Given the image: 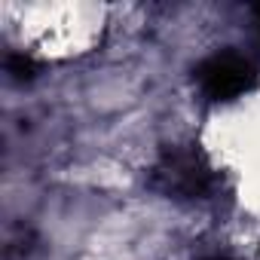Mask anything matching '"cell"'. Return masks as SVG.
Masks as SVG:
<instances>
[{
    "label": "cell",
    "instance_id": "1",
    "mask_svg": "<svg viewBox=\"0 0 260 260\" xmlns=\"http://www.w3.org/2000/svg\"><path fill=\"white\" fill-rule=\"evenodd\" d=\"M153 184L172 196L202 199L214 184V172L196 150H169L153 172Z\"/></svg>",
    "mask_w": 260,
    "mask_h": 260
},
{
    "label": "cell",
    "instance_id": "4",
    "mask_svg": "<svg viewBox=\"0 0 260 260\" xmlns=\"http://www.w3.org/2000/svg\"><path fill=\"white\" fill-rule=\"evenodd\" d=\"M202 260H226V257H217V254H211V257H202Z\"/></svg>",
    "mask_w": 260,
    "mask_h": 260
},
{
    "label": "cell",
    "instance_id": "2",
    "mask_svg": "<svg viewBox=\"0 0 260 260\" xmlns=\"http://www.w3.org/2000/svg\"><path fill=\"white\" fill-rule=\"evenodd\" d=\"M196 83L208 98L226 101V98H236L254 86V68L242 55L220 52V55H211L208 61H202L196 68Z\"/></svg>",
    "mask_w": 260,
    "mask_h": 260
},
{
    "label": "cell",
    "instance_id": "3",
    "mask_svg": "<svg viewBox=\"0 0 260 260\" xmlns=\"http://www.w3.org/2000/svg\"><path fill=\"white\" fill-rule=\"evenodd\" d=\"M7 71H10L13 77L25 80V77H34L37 61H34L31 55H25V52H16V55H10V58H7Z\"/></svg>",
    "mask_w": 260,
    "mask_h": 260
}]
</instances>
